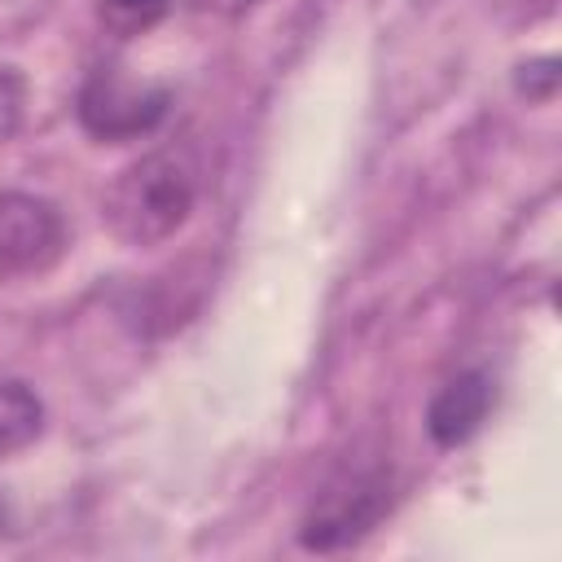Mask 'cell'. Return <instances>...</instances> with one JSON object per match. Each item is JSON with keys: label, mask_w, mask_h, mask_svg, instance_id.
<instances>
[{"label": "cell", "mask_w": 562, "mask_h": 562, "mask_svg": "<svg viewBox=\"0 0 562 562\" xmlns=\"http://www.w3.org/2000/svg\"><path fill=\"white\" fill-rule=\"evenodd\" d=\"M198 202V171L180 149L132 158L101 193V224L132 250L162 246L184 228Z\"/></svg>", "instance_id": "6da1fadb"}, {"label": "cell", "mask_w": 562, "mask_h": 562, "mask_svg": "<svg viewBox=\"0 0 562 562\" xmlns=\"http://www.w3.org/2000/svg\"><path fill=\"white\" fill-rule=\"evenodd\" d=\"M386 509H391L386 465H342L312 496V505L299 522V544L312 553L347 549V544L364 540L382 522Z\"/></svg>", "instance_id": "7a4b0ae2"}, {"label": "cell", "mask_w": 562, "mask_h": 562, "mask_svg": "<svg viewBox=\"0 0 562 562\" xmlns=\"http://www.w3.org/2000/svg\"><path fill=\"white\" fill-rule=\"evenodd\" d=\"M167 110H171L167 88L132 83L114 66H97L75 97L79 127L92 140H140L167 119Z\"/></svg>", "instance_id": "3957f363"}, {"label": "cell", "mask_w": 562, "mask_h": 562, "mask_svg": "<svg viewBox=\"0 0 562 562\" xmlns=\"http://www.w3.org/2000/svg\"><path fill=\"white\" fill-rule=\"evenodd\" d=\"M70 246L66 215L40 198L9 189L0 193V277H40Z\"/></svg>", "instance_id": "277c9868"}, {"label": "cell", "mask_w": 562, "mask_h": 562, "mask_svg": "<svg viewBox=\"0 0 562 562\" xmlns=\"http://www.w3.org/2000/svg\"><path fill=\"white\" fill-rule=\"evenodd\" d=\"M492 404H496V382L483 369H461L430 395L426 430L439 448H461L483 430Z\"/></svg>", "instance_id": "5b68a950"}, {"label": "cell", "mask_w": 562, "mask_h": 562, "mask_svg": "<svg viewBox=\"0 0 562 562\" xmlns=\"http://www.w3.org/2000/svg\"><path fill=\"white\" fill-rule=\"evenodd\" d=\"M44 430V400L22 378H0V461L31 448Z\"/></svg>", "instance_id": "8992f818"}, {"label": "cell", "mask_w": 562, "mask_h": 562, "mask_svg": "<svg viewBox=\"0 0 562 562\" xmlns=\"http://www.w3.org/2000/svg\"><path fill=\"white\" fill-rule=\"evenodd\" d=\"M176 0H97V13H101V26L119 40H136L145 31H154L167 13H171Z\"/></svg>", "instance_id": "52a82bcc"}, {"label": "cell", "mask_w": 562, "mask_h": 562, "mask_svg": "<svg viewBox=\"0 0 562 562\" xmlns=\"http://www.w3.org/2000/svg\"><path fill=\"white\" fill-rule=\"evenodd\" d=\"M22 105H26V83L13 66H0V145L18 132L22 123Z\"/></svg>", "instance_id": "ba28073f"}, {"label": "cell", "mask_w": 562, "mask_h": 562, "mask_svg": "<svg viewBox=\"0 0 562 562\" xmlns=\"http://www.w3.org/2000/svg\"><path fill=\"white\" fill-rule=\"evenodd\" d=\"M202 9H211V13H224V18H233V13H246V9H255L259 0H198Z\"/></svg>", "instance_id": "9c48e42d"}, {"label": "cell", "mask_w": 562, "mask_h": 562, "mask_svg": "<svg viewBox=\"0 0 562 562\" xmlns=\"http://www.w3.org/2000/svg\"><path fill=\"white\" fill-rule=\"evenodd\" d=\"M9 527V509H4V501H0V531Z\"/></svg>", "instance_id": "30bf717a"}]
</instances>
